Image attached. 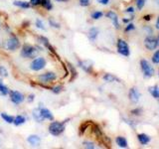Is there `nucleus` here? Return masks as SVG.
I'll return each mask as SVG.
<instances>
[{"mask_svg": "<svg viewBox=\"0 0 159 149\" xmlns=\"http://www.w3.org/2000/svg\"><path fill=\"white\" fill-rule=\"evenodd\" d=\"M97 1L102 5H107L109 3V0H97Z\"/></svg>", "mask_w": 159, "mask_h": 149, "instance_id": "58836bf2", "label": "nucleus"}, {"mask_svg": "<svg viewBox=\"0 0 159 149\" xmlns=\"http://www.w3.org/2000/svg\"><path fill=\"white\" fill-rule=\"evenodd\" d=\"M40 6H42L47 11H51L53 9V3L51 0H41V5Z\"/></svg>", "mask_w": 159, "mask_h": 149, "instance_id": "b1692460", "label": "nucleus"}, {"mask_svg": "<svg viewBox=\"0 0 159 149\" xmlns=\"http://www.w3.org/2000/svg\"><path fill=\"white\" fill-rule=\"evenodd\" d=\"M20 47H21V43H20V40L18 37L16 36H11L7 39L6 41V49L8 51L11 52H15L16 50H18Z\"/></svg>", "mask_w": 159, "mask_h": 149, "instance_id": "0eeeda50", "label": "nucleus"}, {"mask_svg": "<svg viewBox=\"0 0 159 149\" xmlns=\"http://www.w3.org/2000/svg\"><path fill=\"white\" fill-rule=\"evenodd\" d=\"M153 1H154V3H155L156 5H158V6H159V0H153Z\"/></svg>", "mask_w": 159, "mask_h": 149, "instance_id": "a18cd8bd", "label": "nucleus"}, {"mask_svg": "<svg viewBox=\"0 0 159 149\" xmlns=\"http://www.w3.org/2000/svg\"><path fill=\"white\" fill-rule=\"evenodd\" d=\"M143 18H144L145 21H149V20L151 19V15H145V16H144Z\"/></svg>", "mask_w": 159, "mask_h": 149, "instance_id": "79ce46f5", "label": "nucleus"}, {"mask_svg": "<svg viewBox=\"0 0 159 149\" xmlns=\"http://www.w3.org/2000/svg\"><path fill=\"white\" fill-rule=\"evenodd\" d=\"M49 24H50V26H52L53 28H56V29H60V24L55 20L54 18H50L49 19Z\"/></svg>", "mask_w": 159, "mask_h": 149, "instance_id": "c756f323", "label": "nucleus"}, {"mask_svg": "<svg viewBox=\"0 0 159 149\" xmlns=\"http://www.w3.org/2000/svg\"><path fill=\"white\" fill-rule=\"evenodd\" d=\"M158 76H159V71H158Z\"/></svg>", "mask_w": 159, "mask_h": 149, "instance_id": "09e8293b", "label": "nucleus"}, {"mask_svg": "<svg viewBox=\"0 0 159 149\" xmlns=\"http://www.w3.org/2000/svg\"><path fill=\"white\" fill-rule=\"evenodd\" d=\"M135 29V27H134V25L132 23H129L127 26L125 27V32H129V31H132V30Z\"/></svg>", "mask_w": 159, "mask_h": 149, "instance_id": "4c0bfd02", "label": "nucleus"}, {"mask_svg": "<svg viewBox=\"0 0 159 149\" xmlns=\"http://www.w3.org/2000/svg\"><path fill=\"white\" fill-rule=\"evenodd\" d=\"M128 97H129V99H130V102L136 103L138 102L139 98H140V93H139L138 89L136 88H131L130 91H129Z\"/></svg>", "mask_w": 159, "mask_h": 149, "instance_id": "f8f14e48", "label": "nucleus"}, {"mask_svg": "<svg viewBox=\"0 0 159 149\" xmlns=\"http://www.w3.org/2000/svg\"><path fill=\"white\" fill-rule=\"evenodd\" d=\"M148 91H149V93H151V96L154 98H156V99L159 98V88H158L157 86H153V87L148 88Z\"/></svg>", "mask_w": 159, "mask_h": 149, "instance_id": "393cba45", "label": "nucleus"}, {"mask_svg": "<svg viewBox=\"0 0 159 149\" xmlns=\"http://www.w3.org/2000/svg\"><path fill=\"white\" fill-rule=\"evenodd\" d=\"M137 139H138V141L140 142V144H142V145H146V144L150 141V137H149L148 135H146V134H144V133L138 134Z\"/></svg>", "mask_w": 159, "mask_h": 149, "instance_id": "412c9836", "label": "nucleus"}, {"mask_svg": "<svg viewBox=\"0 0 159 149\" xmlns=\"http://www.w3.org/2000/svg\"><path fill=\"white\" fill-rule=\"evenodd\" d=\"M79 1H80V5L84 7H87L91 4V0H79Z\"/></svg>", "mask_w": 159, "mask_h": 149, "instance_id": "c9c22d12", "label": "nucleus"}, {"mask_svg": "<svg viewBox=\"0 0 159 149\" xmlns=\"http://www.w3.org/2000/svg\"><path fill=\"white\" fill-rule=\"evenodd\" d=\"M7 77H8L7 69L3 66H0V78H7Z\"/></svg>", "mask_w": 159, "mask_h": 149, "instance_id": "7c9ffc66", "label": "nucleus"}, {"mask_svg": "<svg viewBox=\"0 0 159 149\" xmlns=\"http://www.w3.org/2000/svg\"><path fill=\"white\" fill-rule=\"evenodd\" d=\"M13 5L18 8H21V9H29L30 6H31V5H30V2L22 1V0H15V1H13Z\"/></svg>", "mask_w": 159, "mask_h": 149, "instance_id": "f3484780", "label": "nucleus"}, {"mask_svg": "<svg viewBox=\"0 0 159 149\" xmlns=\"http://www.w3.org/2000/svg\"><path fill=\"white\" fill-rule=\"evenodd\" d=\"M158 42H159V35H158Z\"/></svg>", "mask_w": 159, "mask_h": 149, "instance_id": "de8ad7c7", "label": "nucleus"}, {"mask_svg": "<svg viewBox=\"0 0 159 149\" xmlns=\"http://www.w3.org/2000/svg\"><path fill=\"white\" fill-rule=\"evenodd\" d=\"M57 79V74L54 72H46L38 76V81L43 84H48Z\"/></svg>", "mask_w": 159, "mask_h": 149, "instance_id": "20e7f679", "label": "nucleus"}, {"mask_svg": "<svg viewBox=\"0 0 159 149\" xmlns=\"http://www.w3.org/2000/svg\"><path fill=\"white\" fill-rule=\"evenodd\" d=\"M0 116H1V118L6 123L13 124V121H14V116L13 115H10V114H8L6 112H1V113H0Z\"/></svg>", "mask_w": 159, "mask_h": 149, "instance_id": "4be33fe9", "label": "nucleus"}, {"mask_svg": "<svg viewBox=\"0 0 159 149\" xmlns=\"http://www.w3.org/2000/svg\"><path fill=\"white\" fill-rule=\"evenodd\" d=\"M27 142L30 144L31 146H39L40 143H41V137L37 134H31V135H29L27 137Z\"/></svg>", "mask_w": 159, "mask_h": 149, "instance_id": "9b49d317", "label": "nucleus"}, {"mask_svg": "<svg viewBox=\"0 0 159 149\" xmlns=\"http://www.w3.org/2000/svg\"><path fill=\"white\" fill-rule=\"evenodd\" d=\"M0 29H1V22H0Z\"/></svg>", "mask_w": 159, "mask_h": 149, "instance_id": "49530a36", "label": "nucleus"}, {"mask_svg": "<svg viewBox=\"0 0 159 149\" xmlns=\"http://www.w3.org/2000/svg\"><path fill=\"white\" fill-rule=\"evenodd\" d=\"M152 62H153V64H159V50L153 54V56H152Z\"/></svg>", "mask_w": 159, "mask_h": 149, "instance_id": "2f4dec72", "label": "nucleus"}, {"mask_svg": "<svg viewBox=\"0 0 159 149\" xmlns=\"http://www.w3.org/2000/svg\"><path fill=\"white\" fill-rule=\"evenodd\" d=\"M135 3H136V7L138 10H141L145 4V0H135Z\"/></svg>", "mask_w": 159, "mask_h": 149, "instance_id": "473e14b6", "label": "nucleus"}, {"mask_svg": "<svg viewBox=\"0 0 159 149\" xmlns=\"http://www.w3.org/2000/svg\"><path fill=\"white\" fill-rule=\"evenodd\" d=\"M68 120L64 121H55L52 120V122L49 124L48 131L53 136H60L66 129V123Z\"/></svg>", "mask_w": 159, "mask_h": 149, "instance_id": "f03ea898", "label": "nucleus"}, {"mask_svg": "<svg viewBox=\"0 0 159 149\" xmlns=\"http://www.w3.org/2000/svg\"><path fill=\"white\" fill-rule=\"evenodd\" d=\"M32 116H33V118H34V120L36 121V122H38V123H42V122L45 121V119L43 118L41 112H40V108H39V106L33 109V111H32Z\"/></svg>", "mask_w": 159, "mask_h": 149, "instance_id": "ddd939ff", "label": "nucleus"}, {"mask_svg": "<svg viewBox=\"0 0 159 149\" xmlns=\"http://www.w3.org/2000/svg\"><path fill=\"white\" fill-rule=\"evenodd\" d=\"M155 27H156V29H158V30H159V17L157 18V22H156Z\"/></svg>", "mask_w": 159, "mask_h": 149, "instance_id": "37998d69", "label": "nucleus"}, {"mask_svg": "<svg viewBox=\"0 0 159 149\" xmlns=\"http://www.w3.org/2000/svg\"><path fill=\"white\" fill-rule=\"evenodd\" d=\"M9 98L11 102H13L14 104H16V106H19V104H21L24 101H25V96L19 91H16V89H11V91L9 92Z\"/></svg>", "mask_w": 159, "mask_h": 149, "instance_id": "39448f33", "label": "nucleus"}, {"mask_svg": "<svg viewBox=\"0 0 159 149\" xmlns=\"http://www.w3.org/2000/svg\"><path fill=\"white\" fill-rule=\"evenodd\" d=\"M47 66V60L44 57H36L32 59L31 63H30V70L33 72H39L41 70L45 69V67Z\"/></svg>", "mask_w": 159, "mask_h": 149, "instance_id": "7ed1b4c3", "label": "nucleus"}, {"mask_svg": "<svg viewBox=\"0 0 159 149\" xmlns=\"http://www.w3.org/2000/svg\"><path fill=\"white\" fill-rule=\"evenodd\" d=\"M30 5L33 7H36V6H40L41 5V0H30Z\"/></svg>", "mask_w": 159, "mask_h": 149, "instance_id": "f704fd0d", "label": "nucleus"}, {"mask_svg": "<svg viewBox=\"0 0 159 149\" xmlns=\"http://www.w3.org/2000/svg\"><path fill=\"white\" fill-rule=\"evenodd\" d=\"M124 12H125V13H131V14H133L134 13V8L133 7H128Z\"/></svg>", "mask_w": 159, "mask_h": 149, "instance_id": "a19ab883", "label": "nucleus"}, {"mask_svg": "<svg viewBox=\"0 0 159 149\" xmlns=\"http://www.w3.org/2000/svg\"><path fill=\"white\" fill-rule=\"evenodd\" d=\"M102 79H103L104 82H107V83H113V82L119 81V79L116 77H114L113 74H106L102 77Z\"/></svg>", "mask_w": 159, "mask_h": 149, "instance_id": "a878e982", "label": "nucleus"}, {"mask_svg": "<svg viewBox=\"0 0 159 149\" xmlns=\"http://www.w3.org/2000/svg\"><path fill=\"white\" fill-rule=\"evenodd\" d=\"M79 66L81 67L84 72H87V73H91L92 72L93 65L89 61H80L79 62Z\"/></svg>", "mask_w": 159, "mask_h": 149, "instance_id": "a211bd4d", "label": "nucleus"}, {"mask_svg": "<svg viewBox=\"0 0 159 149\" xmlns=\"http://www.w3.org/2000/svg\"><path fill=\"white\" fill-rule=\"evenodd\" d=\"M38 42L41 44V45H43V46H45L46 48H48L50 51L54 52V48L51 46V44H50L49 40L46 37H44V36H38Z\"/></svg>", "mask_w": 159, "mask_h": 149, "instance_id": "dca6fc26", "label": "nucleus"}, {"mask_svg": "<svg viewBox=\"0 0 159 149\" xmlns=\"http://www.w3.org/2000/svg\"><path fill=\"white\" fill-rule=\"evenodd\" d=\"M107 18H109L111 20V22L113 24V26L116 27V29H119V23H118V17H117V15L116 13H114L113 11H109L107 13Z\"/></svg>", "mask_w": 159, "mask_h": 149, "instance_id": "4468645a", "label": "nucleus"}, {"mask_svg": "<svg viewBox=\"0 0 159 149\" xmlns=\"http://www.w3.org/2000/svg\"><path fill=\"white\" fill-rule=\"evenodd\" d=\"M131 112L133 114H135V115H139V114H140V112H141V111H140V108H137V109H133Z\"/></svg>", "mask_w": 159, "mask_h": 149, "instance_id": "ea45409f", "label": "nucleus"}, {"mask_svg": "<svg viewBox=\"0 0 159 149\" xmlns=\"http://www.w3.org/2000/svg\"><path fill=\"white\" fill-rule=\"evenodd\" d=\"M27 118L25 115L23 114H18V115L14 116V121H13V124L15 126H20V125H23V124L26 122Z\"/></svg>", "mask_w": 159, "mask_h": 149, "instance_id": "2eb2a0df", "label": "nucleus"}, {"mask_svg": "<svg viewBox=\"0 0 159 149\" xmlns=\"http://www.w3.org/2000/svg\"><path fill=\"white\" fill-rule=\"evenodd\" d=\"M10 89L8 88V87L5 84H3L2 81H0V96L2 97H6L9 94Z\"/></svg>", "mask_w": 159, "mask_h": 149, "instance_id": "5701e85b", "label": "nucleus"}, {"mask_svg": "<svg viewBox=\"0 0 159 149\" xmlns=\"http://www.w3.org/2000/svg\"><path fill=\"white\" fill-rule=\"evenodd\" d=\"M26 99H27V102H28L29 103L33 102H34V99H35V94H34V93H30L29 96L26 97Z\"/></svg>", "mask_w": 159, "mask_h": 149, "instance_id": "e433bc0d", "label": "nucleus"}, {"mask_svg": "<svg viewBox=\"0 0 159 149\" xmlns=\"http://www.w3.org/2000/svg\"><path fill=\"white\" fill-rule=\"evenodd\" d=\"M56 1H58V2H67V1H69V0H56Z\"/></svg>", "mask_w": 159, "mask_h": 149, "instance_id": "c03bdc74", "label": "nucleus"}, {"mask_svg": "<svg viewBox=\"0 0 159 149\" xmlns=\"http://www.w3.org/2000/svg\"><path fill=\"white\" fill-rule=\"evenodd\" d=\"M35 26H36V28L40 29V30H43V31H45L46 30V27H45V24L44 22L42 21L41 19H36V21H35Z\"/></svg>", "mask_w": 159, "mask_h": 149, "instance_id": "cd10ccee", "label": "nucleus"}, {"mask_svg": "<svg viewBox=\"0 0 159 149\" xmlns=\"http://www.w3.org/2000/svg\"><path fill=\"white\" fill-rule=\"evenodd\" d=\"M144 46L147 50H150V51H153L158 47V39L154 38L152 36H148L144 40Z\"/></svg>", "mask_w": 159, "mask_h": 149, "instance_id": "1a4fd4ad", "label": "nucleus"}, {"mask_svg": "<svg viewBox=\"0 0 159 149\" xmlns=\"http://www.w3.org/2000/svg\"><path fill=\"white\" fill-rule=\"evenodd\" d=\"M84 146L86 147V148H88V149H93L94 147V144L93 143V142H91V141H84Z\"/></svg>", "mask_w": 159, "mask_h": 149, "instance_id": "72a5a7b5", "label": "nucleus"}, {"mask_svg": "<svg viewBox=\"0 0 159 149\" xmlns=\"http://www.w3.org/2000/svg\"><path fill=\"white\" fill-rule=\"evenodd\" d=\"M98 29L96 28V27H93L89 30V33H88V36H89V39L91 40V41H94V40L97 39V37L98 36Z\"/></svg>", "mask_w": 159, "mask_h": 149, "instance_id": "6ab92c4d", "label": "nucleus"}, {"mask_svg": "<svg viewBox=\"0 0 159 149\" xmlns=\"http://www.w3.org/2000/svg\"><path fill=\"white\" fill-rule=\"evenodd\" d=\"M51 92L55 94H59V93H61L63 92V89H64V87L62 86V84H57V86H55V87H52L51 88Z\"/></svg>", "mask_w": 159, "mask_h": 149, "instance_id": "bb28decb", "label": "nucleus"}, {"mask_svg": "<svg viewBox=\"0 0 159 149\" xmlns=\"http://www.w3.org/2000/svg\"><path fill=\"white\" fill-rule=\"evenodd\" d=\"M117 52L124 57H128L130 55V50H129L128 44L122 39H119L117 41Z\"/></svg>", "mask_w": 159, "mask_h": 149, "instance_id": "6e6552de", "label": "nucleus"}, {"mask_svg": "<svg viewBox=\"0 0 159 149\" xmlns=\"http://www.w3.org/2000/svg\"><path fill=\"white\" fill-rule=\"evenodd\" d=\"M39 108H40V112H41L42 116L45 120H50V121L54 120V115H53V113L51 112L50 109L44 107V106H41V104H40Z\"/></svg>", "mask_w": 159, "mask_h": 149, "instance_id": "9d476101", "label": "nucleus"}, {"mask_svg": "<svg viewBox=\"0 0 159 149\" xmlns=\"http://www.w3.org/2000/svg\"><path fill=\"white\" fill-rule=\"evenodd\" d=\"M91 16H92V18L93 20H98V19H101L103 16V13L102 11H94V12L92 13Z\"/></svg>", "mask_w": 159, "mask_h": 149, "instance_id": "c85d7f7f", "label": "nucleus"}, {"mask_svg": "<svg viewBox=\"0 0 159 149\" xmlns=\"http://www.w3.org/2000/svg\"><path fill=\"white\" fill-rule=\"evenodd\" d=\"M140 67L142 70V73H143V76L149 79L154 76V69L151 66V64L149 63L146 60H141L140 61Z\"/></svg>", "mask_w": 159, "mask_h": 149, "instance_id": "423d86ee", "label": "nucleus"}, {"mask_svg": "<svg viewBox=\"0 0 159 149\" xmlns=\"http://www.w3.org/2000/svg\"><path fill=\"white\" fill-rule=\"evenodd\" d=\"M42 50L41 47L34 46L31 44H24L21 47V52H20V56L24 59H34L38 57L40 51Z\"/></svg>", "mask_w": 159, "mask_h": 149, "instance_id": "f257e3e1", "label": "nucleus"}, {"mask_svg": "<svg viewBox=\"0 0 159 149\" xmlns=\"http://www.w3.org/2000/svg\"><path fill=\"white\" fill-rule=\"evenodd\" d=\"M116 142L120 148H127V146H128L127 140L123 136H117L116 138Z\"/></svg>", "mask_w": 159, "mask_h": 149, "instance_id": "aec40b11", "label": "nucleus"}]
</instances>
